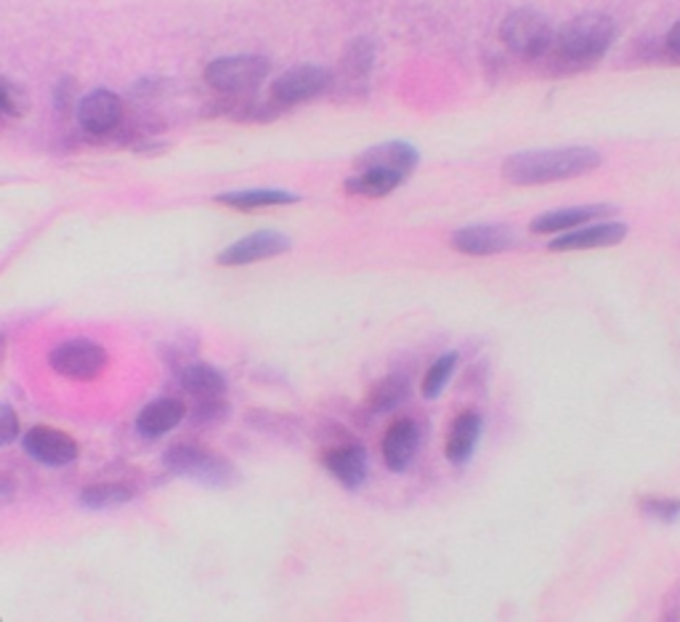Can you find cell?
<instances>
[{
    "label": "cell",
    "instance_id": "obj_28",
    "mask_svg": "<svg viewBox=\"0 0 680 622\" xmlns=\"http://www.w3.org/2000/svg\"><path fill=\"white\" fill-rule=\"evenodd\" d=\"M641 511H643V516L662 521V524H675V521L680 519V500L678 498H643Z\"/></svg>",
    "mask_w": 680,
    "mask_h": 622
},
{
    "label": "cell",
    "instance_id": "obj_21",
    "mask_svg": "<svg viewBox=\"0 0 680 622\" xmlns=\"http://www.w3.org/2000/svg\"><path fill=\"white\" fill-rule=\"evenodd\" d=\"M375 56H378L375 40L372 38L351 40L346 51H343V56H340V72H343V78H346L351 86L364 83V80L370 78Z\"/></svg>",
    "mask_w": 680,
    "mask_h": 622
},
{
    "label": "cell",
    "instance_id": "obj_9",
    "mask_svg": "<svg viewBox=\"0 0 680 622\" xmlns=\"http://www.w3.org/2000/svg\"><path fill=\"white\" fill-rule=\"evenodd\" d=\"M22 447L32 460H38V463L51 468L72 466L80 452L78 442L70 434H64V431L51 426H32L22 436Z\"/></svg>",
    "mask_w": 680,
    "mask_h": 622
},
{
    "label": "cell",
    "instance_id": "obj_30",
    "mask_svg": "<svg viewBox=\"0 0 680 622\" xmlns=\"http://www.w3.org/2000/svg\"><path fill=\"white\" fill-rule=\"evenodd\" d=\"M72 96H75V86H72V80H62L59 86H56V96H54V104L59 112H67L72 104Z\"/></svg>",
    "mask_w": 680,
    "mask_h": 622
},
{
    "label": "cell",
    "instance_id": "obj_23",
    "mask_svg": "<svg viewBox=\"0 0 680 622\" xmlns=\"http://www.w3.org/2000/svg\"><path fill=\"white\" fill-rule=\"evenodd\" d=\"M136 498V490L128 484H91L80 492L78 503L88 511H109V508H120Z\"/></svg>",
    "mask_w": 680,
    "mask_h": 622
},
{
    "label": "cell",
    "instance_id": "obj_3",
    "mask_svg": "<svg viewBox=\"0 0 680 622\" xmlns=\"http://www.w3.org/2000/svg\"><path fill=\"white\" fill-rule=\"evenodd\" d=\"M163 463L170 474L184 476L205 487H229L237 479V471L224 455L205 450L197 442L170 444L163 455Z\"/></svg>",
    "mask_w": 680,
    "mask_h": 622
},
{
    "label": "cell",
    "instance_id": "obj_15",
    "mask_svg": "<svg viewBox=\"0 0 680 622\" xmlns=\"http://www.w3.org/2000/svg\"><path fill=\"white\" fill-rule=\"evenodd\" d=\"M627 237V226L619 221L598 226H585V229H572V232L558 234L556 240H550L548 248L556 253L564 250H593V248H611Z\"/></svg>",
    "mask_w": 680,
    "mask_h": 622
},
{
    "label": "cell",
    "instance_id": "obj_10",
    "mask_svg": "<svg viewBox=\"0 0 680 622\" xmlns=\"http://www.w3.org/2000/svg\"><path fill=\"white\" fill-rule=\"evenodd\" d=\"M516 242V229L505 224H471L449 237V245L463 256H495L516 248Z\"/></svg>",
    "mask_w": 680,
    "mask_h": 622
},
{
    "label": "cell",
    "instance_id": "obj_1",
    "mask_svg": "<svg viewBox=\"0 0 680 622\" xmlns=\"http://www.w3.org/2000/svg\"><path fill=\"white\" fill-rule=\"evenodd\" d=\"M601 155L593 147H558L516 152L503 163V179L516 187H540L556 181L577 179L595 171Z\"/></svg>",
    "mask_w": 680,
    "mask_h": 622
},
{
    "label": "cell",
    "instance_id": "obj_7",
    "mask_svg": "<svg viewBox=\"0 0 680 622\" xmlns=\"http://www.w3.org/2000/svg\"><path fill=\"white\" fill-rule=\"evenodd\" d=\"M333 86V72L319 64H298L282 72L274 86H271V99L279 107H295V104H306L325 94L327 88Z\"/></svg>",
    "mask_w": 680,
    "mask_h": 622
},
{
    "label": "cell",
    "instance_id": "obj_24",
    "mask_svg": "<svg viewBox=\"0 0 680 622\" xmlns=\"http://www.w3.org/2000/svg\"><path fill=\"white\" fill-rule=\"evenodd\" d=\"M404 184L402 176H394V173L383 171H356L354 176L346 179V192L348 195H362V197H386L391 195L394 189H399Z\"/></svg>",
    "mask_w": 680,
    "mask_h": 622
},
{
    "label": "cell",
    "instance_id": "obj_14",
    "mask_svg": "<svg viewBox=\"0 0 680 622\" xmlns=\"http://www.w3.org/2000/svg\"><path fill=\"white\" fill-rule=\"evenodd\" d=\"M322 463L346 490L362 487L367 479V452L359 442L333 444L322 452Z\"/></svg>",
    "mask_w": 680,
    "mask_h": 622
},
{
    "label": "cell",
    "instance_id": "obj_5",
    "mask_svg": "<svg viewBox=\"0 0 680 622\" xmlns=\"http://www.w3.org/2000/svg\"><path fill=\"white\" fill-rule=\"evenodd\" d=\"M271 62L266 56L240 54L221 56L205 67V83L224 96H242L258 91L263 80L269 78Z\"/></svg>",
    "mask_w": 680,
    "mask_h": 622
},
{
    "label": "cell",
    "instance_id": "obj_12",
    "mask_svg": "<svg viewBox=\"0 0 680 622\" xmlns=\"http://www.w3.org/2000/svg\"><path fill=\"white\" fill-rule=\"evenodd\" d=\"M420 165V152L407 141H386L364 149L354 160V171H383L410 179V173Z\"/></svg>",
    "mask_w": 680,
    "mask_h": 622
},
{
    "label": "cell",
    "instance_id": "obj_8",
    "mask_svg": "<svg viewBox=\"0 0 680 622\" xmlns=\"http://www.w3.org/2000/svg\"><path fill=\"white\" fill-rule=\"evenodd\" d=\"M125 117L123 99L109 88H93L78 102V123L91 136H109Z\"/></svg>",
    "mask_w": 680,
    "mask_h": 622
},
{
    "label": "cell",
    "instance_id": "obj_19",
    "mask_svg": "<svg viewBox=\"0 0 680 622\" xmlns=\"http://www.w3.org/2000/svg\"><path fill=\"white\" fill-rule=\"evenodd\" d=\"M216 203L234 210H258L301 203V195L287 192V189H240V192H224V195H218Z\"/></svg>",
    "mask_w": 680,
    "mask_h": 622
},
{
    "label": "cell",
    "instance_id": "obj_22",
    "mask_svg": "<svg viewBox=\"0 0 680 622\" xmlns=\"http://www.w3.org/2000/svg\"><path fill=\"white\" fill-rule=\"evenodd\" d=\"M410 399V381L407 375H388L383 381H378L372 386V391L367 394V407L370 413H391L399 405H404Z\"/></svg>",
    "mask_w": 680,
    "mask_h": 622
},
{
    "label": "cell",
    "instance_id": "obj_13",
    "mask_svg": "<svg viewBox=\"0 0 680 622\" xmlns=\"http://www.w3.org/2000/svg\"><path fill=\"white\" fill-rule=\"evenodd\" d=\"M420 447V428L412 418H399L383 434V460L394 474L410 468Z\"/></svg>",
    "mask_w": 680,
    "mask_h": 622
},
{
    "label": "cell",
    "instance_id": "obj_31",
    "mask_svg": "<svg viewBox=\"0 0 680 622\" xmlns=\"http://www.w3.org/2000/svg\"><path fill=\"white\" fill-rule=\"evenodd\" d=\"M667 46L673 48L675 54H680V22H675L673 30L667 32Z\"/></svg>",
    "mask_w": 680,
    "mask_h": 622
},
{
    "label": "cell",
    "instance_id": "obj_6",
    "mask_svg": "<svg viewBox=\"0 0 680 622\" xmlns=\"http://www.w3.org/2000/svg\"><path fill=\"white\" fill-rule=\"evenodd\" d=\"M48 365L54 373L72 381H96L109 367V354L91 338H70L51 349Z\"/></svg>",
    "mask_w": 680,
    "mask_h": 622
},
{
    "label": "cell",
    "instance_id": "obj_25",
    "mask_svg": "<svg viewBox=\"0 0 680 622\" xmlns=\"http://www.w3.org/2000/svg\"><path fill=\"white\" fill-rule=\"evenodd\" d=\"M457 359H460L457 357V351H449V354H441V357L436 359L431 367H428V373H425V378H423L425 399H436L441 391L447 389L449 378H452V373H455Z\"/></svg>",
    "mask_w": 680,
    "mask_h": 622
},
{
    "label": "cell",
    "instance_id": "obj_17",
    "mask_svg": "<svg viewBox=\"0 0 680 622\" xmlns=\"http://www.w3.org/2000/svg\"><path fill=\"white\" fill-rule=\"evenodd\" d=\"M481 426H484L481 415L471 413V410H468V413H460L452 420L447 442H444V455H447V460L452 466H465V463L473 458V450H476V444H479Z\"/></svg>",
    "mask_w": 680,
    "mask_h": 622
},
{
    "label": "cell",
    "instance_id": "obj_11",
    "mask_svg": "<svg viewBox=\"0 0 680 622\" xmlns=\"http://www.w3.org/2000/svg\"><path fill=\"white\" fill-rule=\"evenodd\" d=\"M290 237L282 232H253L245 234L242 240L232 242L229 248L218 253V264L221 266H248L258 261H269L290 250Z\"/></svg>",
    "mask_w": 680,
    "mask_h": 622
},
{
    "label": "cell",
    "instance_id": "obj_27",
    "mask_svg": "<svg viewBox=\"0 0 680 622\" xmlns=\"http://www.w3.org/2000/svg\"><path fill=\"white\" fill-rule=\"evenodd\" d=\"M0 91H3V115L6 117H24L30 112V99L22 91V86H16L11 78L0 80Z\"/></svg>",
    "mask_w": 680,
    "mask_h": 622
},
{
    "label": "cell",
    "instance_id": "obj_18",
    "mask_svg": "<svg viewBox=\"0 0 680 622\" xmlns=\"http://www.w3.org/2000/svg\"><path fill=\"white\" fill-rule=\"evenodd\" d=\"M184 418L186 407L181 405L178 399L170 397L155 399V402H149V405L139 413V418H136V431H139L141 436H147V439H157V436L173 431Z\"/></svg>",
    "mask_w": 680,
    "mask_h": 622
},
{
    "label": "cell",
    "instance_id": "obj_16",
    "mask_svg": "<svg viewBox=\"0 0 680 622\" xmlns=\"http://www.w3.org/2000/svg\"><path fill=\"white\" fill-rule=\"evenodd\" d=\"M617 213L614 205H577V208H561V210H548L542 213L529 224L534 234H561V232H572L580 224H588L593 218L601 216H611Z\"/></svg>",
    "mask_w": 680,
    "mask_h": 622
},
{
    "label": "cell",
    "instance_id": "obj_2",
    "mask_svg": "<svg viewBox=\"0 0 680 622\" xmlns=\"http://www.w3.org/2000/svg\"><path fill=\"white\" fill-rule=\"evenodd\" d=\"M617 40V24L614 19L598 11L580 14L556 32V51L566 64L588 67V64L601 62L611 43Z\"/></svg>",
    "mask_w": 680,
    "mask_h": 622
},
{
    "label": "cell",
    "instance_id": "obj_26",
    "mask_svg": "<svg viewBox=\"0 0 680 622\" xmlns=\"http://www.w3.org/2000/svg\"><path fill=\"white\" fill-rule=\"evenodd\" d=\"M226 415H229V405H226L224 397L218 399H197V405L192 410V423L194 426H218L224 423Z\"/></svg>",
    "mask_w": 680,
    "mask_h": 622
},
{
    "label": "cell",
    "instance_id": "obj_29",
    "mask_svg": "<svg viewBox=\"0 0 680 622\" xmlns=\"http://www.w3.org/2000/svg\"><path fill=\"white\" fill-rule=\"evenodd\" d=\"M19 431H22V428H19V418H16L14 407L3 405V410H0V444H3V447L14 444Z\"/></svg>",
    "mask_w": 680,
    "mask_h": 622
},
{
    "label": "cell",
    "instance_id": "obj_4",
    "mask_svg": "<svg viewBox=\"0 0 680 622\" xmlns=\"http://www.w3.org/2000/svg\"><path fill=\"white\" fill-rule=\"evenodd\" d=\"M500 40L518 59L537 62L556 46V32L550 27L548 16H542L534 8H518L510 11L500 24Z\"/></svg>",
    "mask_w": 680,
    "mask_h": 622
},
{
    "label": "cell",
    "instance_id": "obj_20",
    "mask_svg": "<svg viewBox=\"0 0 680 622\" xmlns=\"http://www.w3.org/2000/svg\"><path fill=\"white\" fill-rule=\"evenodd\" d=\"M181 389L194 399H218L226 394V378L205 362H189L178 375Z\"/></svg>",
    "mask_w": 680,
    "mask_h": 622
}]
</instances>
